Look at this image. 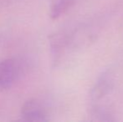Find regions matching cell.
<instances>
[{"instance_id":"cell-1","label":"cell","mask_w":123,"mask_h":122,"mask_svg":"<svg viewBox=\"0 0 123 122\" xmlns=\"http://www.w3.org/2000/svg\"><path fill=\"white\" fill-rule=\"evenodd\" d=\"M29 69L26 59L13 57L0 60V91L13 86Z\"/></svg>"},{"instance_id":"cell-2","label":"cell","mask_w":123,"mask_h":122,"mask_svg":"<svg viewBox=\"0 0 123 122\" xmlns=\"http://www.w3.org/2000/svg\"><path fill=\"white\" fill-rule=\"evenodd\" d=\"M20 116L27 121H47L49 114L43 104L35 99L26 100L20 110Z\"/></svg>"},{"instance_id":"cell-3","label":"cell","mask_w":123,"mask_h":122,"mask_svg":"<svg viewBox=\"0 0 123 122\" xmlns=\"http://www.w3.org/2000/svg\"><path fill=\"white\" fill-rule=\"evenodd\" d=\"M114 87V78L111 72L107 70L100 75L91 90V99L98 101L112 90Z\"/></svg>"},{"instance_id":"cell-4","label":"cell","mask_w":123,"mask_h":122,"mask_svg":"<svg viewBox=\"0 0 123 122\" xmlns=\"http://www.w3.org/2000/svg\"><path fill=\"white\" fill-rule=\"evenodd\" d=\"M74 3V0H56L52 4L49 11V16L51 19H57L62 14L70 9Z\"/></svg>"},{"instance_id":"cell-5","label":"cell","mask_w":123,"mask_h":122,"mask_svg":"<svg viewBox=\"0 0 123 122\" xmlns=\"http://www.w3.org/2000/svg\"><path fill=\"white\" fill-rule=\"evenodd\" d=\"M91 116L95 117L94 120L96 121H115L114 118H112V116L106 110L102 109H96L91 113Z\"/></svg>"},{"instance_id":"cell-6","label":"cell","mask_w":123,"mask_h":122,"mask_svg":"<svg viewBox=\"0 0 123 122\" xmlns=\"http://www.w3.org/2000/svg\"><path fill=\"white\" fill-rule=\"evenodd\" d=\"M17 0H0V8H6L9 5L13 4Z\"/></svg>"}]
</instances>
